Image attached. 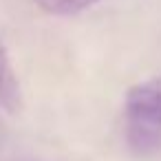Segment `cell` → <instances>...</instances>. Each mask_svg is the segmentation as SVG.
I'll use <instances>...</instances> for the list:
<instances>
[{
  "instance_id": "obj_1",
  "label": "cell",
  "mask_w": 161,
  "mask_h": 161,
  "mask_svg": "<svg viewBox=\"0 0 161 161\" xmlns=\"http://www.w3.org/2000/svg\"><path fill=\"white\" fill-rule=\"evenodd\" d=\"M128 146L150 157L161 150V75L135 84L124 99Z\"/></svg>"
},
{
  "instance_id": "obj_2",
  "label": "cell",
  "mask_w": 161,
  "mask_h": 161,
  "mask_svg": "<svg viewBox=\"0 0 161 161\" xmlns=\"http://www.w3.org/2000/svg\"><path fill=\"white\" fill-rule=\"evenodd\" d=\"M0 108L16 115L22 110V91L16 75V69L11 64L9 51L0 36Z\"/></svg>"
},
{
  "instance_id": "obj_3",
  "label": "cell",
  "mask_w": 161,
  "mask_h": 161,
  "mask_svg": "<svg viewBox=\"0 0 161 161\" xmlns=\"http://www.w3.org/2000/svg\"><path fill=\"white\" fill-rule=\"evenodd\" d=\"M33 3L47 11V14H53V16H73V14H80L93 5H97L99 0H33Z\"/></svg>"
}]
</instances>
